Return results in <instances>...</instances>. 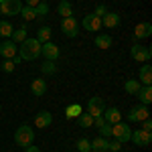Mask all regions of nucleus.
<instances>
[{
  "mask_svg": "<svg viewBox=\"0 0 152 152\" xmlns=\"http://www.w3.org/2000/svg\"><path fill=\"white\" fill-rule=\"evenodd\" d=\"M51 35H53V31H51V26H41L39 31H37V41L43 45V43H49L51 41Z\"/></svg>",
  "mask_w": 152,
  "mask_h": 152,
  "instance_id": "412c9836",
  "label": "nucleus"
},
{
  "mask_svg": "<svg viewBox=\"0 0 152 152\" xmlns=\"http://www.w3.org/2000/svg\"><path fill=\"white\" fill-rule=\"evenodd\" d=\"M81 26L85 31H89V33H97V31L102 28V18H97L94 12H91V14H87L81 20Z\"/></svg>",
  "mask_w": 152,
  "mask_h": 152,
  "instance_id": "9d476101",
  "label": "nucleus"
},
{
  "mask_svg": "<svg viewBox=\"0 0 152 152\" xmlns=\"http://www.w3.org/2000/svg\"><path fill=\"white\" fill-rule=\"evenodd\" d=\"M105 150H107V138L97 136L91 140V152H105Z\"/></svg>",
  "mask_w": 152,
  "mask_h": 152,
  "instance_id": "aec40b11",
  "label": "nucleus"
},
{
  "mask_svg": "<svg viewBox=\"0 0 152 152\" xmlns=\"http://www.w3.org/2000/svg\"><path fill=\"white\" fill-rule=\"evenodd\" d=\"M102 116H104V120L107 124H118V122H122V112H120L118 107H105Z\"/></svg>",
  "mask_w": 152,
  "mask_h": 152,
  "instance_id": "4468645a",
  "label": "nucleus"
},
{
  "mask_svg": "<svg viewBox=\"0 0 152 152\" xmlns=\"http://www.w3.org/2000/svg\"><path fill=\"white\" fill-rule=\"evenodd\" d=\"M24 152H41V148L35 146V144H31V146H26V148H24Z\"/></svg>",
  "mask_w": 152,
  "mask_h": 152,
  "instance_id": "58836bf2",
  "label": "nucleus"
},
{
  "mask_svg": "<svg viewBox=\"0 0 152 152\" xmlns=\"http://www.w3.org/2000/svg\"><path fill=\"white\" fill-rule=\"evenodd\" d=\"M94 45L97 49H110L112 47V37L110 35H97L94 41Z\"/></svg>",
  "mask_w": 152,
  "mask_h": 152,
  "instance_id": "b1692460",
  "label": "nucleus"
},
{
  "mask_svg": "<svg viewBox=\"0 0 152 152\" xmlns=\"http://www.w3.org/2000/svg\"><path fill=\"white\" fill-rule=\"evenodd\" d=\"M120 23H122V18L118 12H105V16L102 18V26H105V28H116V26H120Z\"/></svg>",
  "mask_w": 152,
  "mask_h": 152,
  "instance_id": "ddd939ff",
  "label": "nucleus"
},
{
  "mask_svg": "<svg viewBox=\"0 0 152 152\" xmlns=\"http://www.w3.org/2000/svg\"><path fill=\"white\" fill-rule=\"evenodd\" d=\"M105 12H107V8H105L104 4H97V6H95V10H94V14L97 16V18H104Z\"/></svg>",
  "mask_w": 152,
  "mask_h": 152,
  "instance_id": "f704fd0d",
  "label": "nucleus"
},
{
  "mask_svg": "<svg viewBox=\"0 0 152 152\" xmlns=\"http://www.w3.org/2000/svg\"><path fill=\"white\" fill-rule=\"evenodd\" d=\"M77 122H79L81 128H91V126H94V116H89L87 112H81V114L77 116Z\"/></svg>",
  "mask_w": 152,
  "mask_h": 152,
  "instance_id": "393cba45",
  "label": "nucleus"
},
{
  "mask_svg": "<svg viewBox=\"0 0 152 152\" xmlns=\"http://www.w3.org/2000/svg\"><path fill=\"white\" fill-rule=\"evenodd\" d=\"M57 12L63 16V18H67V16H73V6H71V2L67 0H61L57 6Z\"/></svg>",
  "mask_w": 152,
  "mask_h": 152,
  "instance_id": "4be33fe9",
  "label": "nucleus"
},
{
  "mask_svg": "<svg viewBox=\"0 0 152 152\" xmlns=\"http://www.w3.org/2000/svg\"><path fill=\"white\" fill-rule=\"evenodd\" d=\"M35 10H37V18H45V16L49 14V4L41 0V2L35 6Z\"/></svg>",
  "mask_w": 152,
  "mask_h": 152,
  "instance_id": "2f4dec72",
  "label": "nucleus"
},
{
  "mask_svg": "<svg viewBox=\"0 0 152 152\" xmlns=\"http://www.w3.org/2000/svg\"><path fill=\"white\" fill-rule=\"evenodd\" d=\"M104 110H105V102L102 97H91V99L87 102V114H89V116H94V118L102 116Z\"/></svg>",
  "mask_w": 152,
  "mask_h": 152,
  "instance_id": "1a4fd4ad",
  "label": "nucleus"
},
{
  "mask_svg": "<svg viewBox=\"0 0 152 152\" xmlns=\"http://www.w3.org/2000/svg\"><path fill=\"white\" fill-rule=\"evenodd\" d=\"M79 114H81V105L79 104H71L65 107V116L67 118H77Z\"/></svg>",
  "mask_w": 152,
  "mask_h": 152,
  "instance_id": "c756f323",
  "label": "nucleus"
},
{
  "mask_svg": "<svg viewBox=\"0 0 152 152\" xmlns=\"http://www.w3.org/2000/svg\"><path fill=\"white\" fill-rule=\"evenodd\" d=\"M150 35H152V24L150 23L136 24V28H134V37H136V39H148Z\"/></svg>",
  "mask_w": 152,
  "mask_h": 152,
  "instance_id": "a211bd4d",
  "label": "nucleus"
},
{
  "mask_svg": "<svg viewBox=\"0 0 152 152\" xmlns=\"http://www.w3.org/2000/svg\"><path fill=\"white\" fill-rule=\"evenodd\" d=\"M120 148H122V144H120L118 140H107V150L110 152H118Z\"/></svg>",
  "mask_w": 152,
  "mask_h": 152,
  "instance_id": "c9c22d12",
  "label": "nucleus"
},
{
  "mask_svg": "<svg viewBox=\"0 0 152 152\" xmlns=\"http://www.w3.org/2000/svg\"><path fill=\"white\" fill-rule=\"evenodd\" d=\"M140 85H152V67L150 63H144L140 67Z\"/></svg>",
  "mask_w": 152,
  "mask_h": 152,
  "instance_id": "6ab92c4d",
  "label": "nucleus"
},
{
  "mask_svg": "<svg viewBox=\"0 0 152 152\" xmlns=\"http://www.w3.org/2000/svg\"><path fill=\"white\" fill-rule=\"evenodd\" d=\"M104 124H105L104 116H97V118H94V126H95V128H99V126H104Z\"/></svg>",
  "mask_w": 152,
  "mask_h": 152,
  "instance_id": "4c0bfd02",
  "label": "nucleus"
},
{
  "mask_svg": "<svg viewBox=\"0 0 152 152\" xmlns=\"http://www.w3.org/2000/svg\"><path fill=\"white\" fill-rule=\"evenodd\" d=\"M136 97L140 99V104L150 105L152 104V85H142L138 89V94H136Z\"/></svg>",
  "mask_w": 152,
  "mask_h": 152,
  "instance_id": "f3484780",
  "label": "nucleus"
},
{
  "mask_svg": "<svg viewBox=\"0 0 152 152\" xmlns=\"http://www.w3.org/2000/svg\"><path fill=\"white\" fill-rule=\"evenodd\" d=\"M14 67H16V65L12 63V59L2 61V71H4V73H12V71H14Z\"/></svg>",
  "mask_w": 152,
  "mask_h": 152,
  "instance_id": "72a5a7b5",
  "label": "nucleus"
},
{
  "mask_svg": "<svg viewBox=\"0 0 152 152\" xmlns=\"http://www.w3.org/2000/svg\"><path fill=\"white\" fill-rule=\"evenodd\" d=\"M67 2H73V0H67Z\"/></svg>",
  "mask_w": 152,
  "mask_h": 152,
  "instance_id": "79ce46f5",
  "label": "nucleus"
},
{
  "mask_svg": "<svg viewBox=\"0 0 152 152\" xmlns=\"http://www.w3.org/2000/svg\"><path fill=\"white\" fill-rule=\"evenodd\" d=\"M0 112H2V105H0Z\"/></svg>",
  "mask_w": 152,
  "mask_h": 152,
  "instance_id": "a19ab883",
  "label": "nucleus"
},
{
  "mask_svg": "<svg viewBox=\"0 0 152 152\" xmlns=\"http://www.w3.org/2000/svg\"><path fill=\"white\" fill-rule=\"evenodd\" d=\"M14 142H16L20 148L31 146V144L35 142V132H33V128H31V126H26V124L18 126L16 132H14Z\"/></svg>",
  "mask_w": 152,
  "mask_h": 152,
  "instance_id": "f03ea898",
  "label": "nucleus"
},
{
  "mask_svg": "<svg viewBox=\"0 0 152 152\" xmlns=\"http://www.w3.org/2000/svg\"><path fill=\"white\" fill-rule=\"evenodd\" d=\"M12 31H14V26L10 23H6V20H0V37H6V39H10Z\"/></svg>",
  "mask_w": 152,
  "mask_h": 152,
  "instance_id": "7c9ffc66",
  "label": "nucleus"
},
{
  "mask_svg": "<svg viewBox=\"0 0 152 152\" xmlns=\"http://www.w3.org/2000/svg\"><path fill=\"white\" fill-rule=\"evenodd\" d=\"M75 146H77V152H91V140L89 138H79L75 142Z\"/></svg>",
  "mask_w": 152,
  "mask_h": 152,
  "instance_id": "cd10ccee",
  "label": "nucleus"
},
{
  "mask_svg": "<svg viewBox=\"0 0 152 152\" xmlns=\"http://www.w3.org/2000/svg\"><path fill=\"white\" fill-rule=\"evenodd\" d=\"M31 94L37 95V97H41L43 94H47V81H45V77H37L35 81L31 83Z\"/></svg>",
  "mask_w": 152,
  "mask_h": 152,
  "instance_id": "2eb2a0df",
  "label": "nucleus"
},
{
  "mask_svg": "<svg viewBox=\"0 0 152 152\" xmlns=\"http://www.w3.org/2000/svg\"><path fill=\"white\" fill-rule=\"evenodd\" d=\"M51 122H53V116H51V112H39L35 116V126H39V128L43 130V128H49L51 126Z\"/></svg>",
  "mask_w": 152,
  "mask_h": 152,
  "instance_id": "dca6fc26",
  "label": "nucleus"
},
{
  "mask_svg": "<svg viewBox=\"0 0 152 152\" xmlns=\"http://www.w3.org/2000/svg\"><path fill=\"white\" fill-rule=\"evenodd\" d=\"M146 118H150V110H148V105H144V104L134 105L128 112V122H142Z\"/></svg>",
  "mask_w": 152,
  "mask_h": 152,
  "instance_id": "0eeeda50",
  "label": "nucleus"
},
{
  "mask_svg": "<svg viewBox=\"0 0 152 152\" xmlns=\"http://www.w3.org/2000/svg\"><path fill=\"white\" fill-rule=\"evenodd\" d=\"M41 71H43V75H55V73H57L55 61H43V65H41Z\"/></svg>",
  "mask_w": 152,
  "mask_h": 152,
  "instance_id": "c85d7f7f",
  "label": "nucleus"
},
{
  "mask_svg": "<svg viewBox=\"0 0 152 152\" xmlns=\"http://www.w3.org/2000/svg\"><path fill=\"white\" fill-rule=\"evenodd\" d=\"M23 2L20 0H0V14L4 16H16L20 14Z\"/></svg>",
  "mask_w": 152,
  "mask_h": 152,
  "instance_id": "20e7f679",
  "label": "nucleus"
},
{
  "mask_svg": "<svg viewBox=\"0 0 152 152\" xmlns=\"http://www.w3.org/2000/svg\"><path fill=\"white\" fill-rule=\"evenodd\" d=\"M39 2H41V0H26V6H33V8H35Z\"/></svg>",
  "mask_w": 152,
  "mask_h": 152,
  "instance_id": "ea45409f",
  "label": "nucleus"
},
{
  "mask_svg": "<svg viewBox=\"0 0 152 152\" xmlns=\"http://www.w3.org/2000/svg\"><path fill=\"white\" fill-rule=\"evenodd\" d=\"M61 33L69 39H75L79 35V23L75 20V16H67V18L61 20Z\"/></svg>",
  "mask_w": 152,
  "mask_h": 152,
  "instance_id": "39448f33",
  "label": "nucleus"
},
{
  "mask_svg": "<svg viewBox=\"0 0 152 152\" xmlns=\"http://www.w3.org/2000/svg\"><path fill=\"white\" fill-rule=\"evenodd\" d=\"M130 55L134 61H142V63H148L152 57V51L150 47H144V45H132L130 49Z\"/></svg>",
  "mask_w": 152,
  "mask_h": 152,
  "instance_id": "423d86ee",
  "label": "nucleus"
},
{
  "mask_svg": "<svg viewBox=\"0 0 152 152\" xmlns=\"http://www.w3.org/2000/svg\"><path fill=\"white\" fill-rule=\"evenodd\" d=\"M99 136L110 140V138H112V124H107V122H105L104 126H99Z\"/></svg>",
  "mask_w": 152,
  "mask_h": 152,
  "instance_id": "473e14b6",
  "label": "nucleus"
},
{
  "mask_svg": "<svg viewBox=\"0 0 152 152\" xmlns=\"http://www.w3.org/2000/svg\"><path fill=\"white\" fill-rule=\"evenodd\" d=\"M130 136H132V130H130L128 124H124V122L112 124V138H114V140H118L120 144H124V142H130Z\"/></svg>",
  "mask_w": 152,
  "mask_h": 152,
  "instance_id": "7ed1b4c3",
  "label": "nucleus"
},
{
  "mask_svg": "<svg viewBox=\"0 0 152 152\" xmlns=\"http://www.w3.org/2000/svg\"><path fill=\"white\" fill-rule=\"evenodd\" d=\"M41 55L47 59V61H57L59 59V47L55 45V43H43L41 45Z\"/></svg>",
  "mask_w": 152,
  "mask_h": 152,
  "instance_id": "9b49d317",
  "label": "nucleus"
},
{
  "mask_svg": "<svg viewBox=\"0 0 152 152\" xmlns=\"http://www.w3.org/2000/svg\"><path fill=\"white\" fill-rule=\"evenodd\" d=\"M18 55L23 61H35L41 57V43L37 39H24L23 43L18 45Z\"/></svg>",
  "mask_w": 152,
  "mask_h": 152,
  "instance_id": "f257e3e1",
  "label": "nucleus"
},
{
  "mask_svg": "<svg viewBox=\"0 0 152 152\" xmlns=\"http://www.w3.org/2000/svg\"><path fill=\"white\" fill-rule=\"evenodd\" d=\"M130 140L134 142L136 146L146 148V146L152 142V132H146V130H134V132H132V136H130Z\"/></svg>",
  "mask_w": 152,
  "mask_h": 152,
  "instance_id": "6e6552de",
  "label": "nucleus"
},
{
  "mask_svg": "<svg viewBox=\"0 0 152 152\" xmlns=\"http://www.w3.org/2000/svg\"><path fill=\"white\" fill-rule=\"evenodd\" d=\"M24 39H26V24L24 26H20V28H14L10 35V41L12 43H16V45H20Z\"/></svg>",
  "mask_w": 152,
  "mask_h": 152,
  "instance_id": "5701e85b",
  "label": "nucleus"
},
{
  "mask_svg": "<svg viewBox=\"0 0 152 152\" xmlns=\"http://www.w3.org/2000/svg\"><path fill=\"white\" fill-rule=\"evenodd\" d=\"M105 152H110V150H105Z\"/></svg>",
  "mask_w": 152,
  "mask_h": 152,
  "instance_id": "37998d69",
  "label": "nucleus"
},
{
  "mask_svg": "<svg viewBox=\"0 0 152 152\" xmlns=\"http://www.w3.org/2000/svg\"><path fill=\"white\" fill-rule=\"evenodd\" d=\"M124 87H126V94H130V95H136V94H138V89H140L142 85H140V81H138V79H128Z\"/></svg>",
  "mask_w": 152,
  "mask_h": 152,
  "instance_id": "bb28decb",
  "label": "nucleus"
},
{
  "mask_svg": "<svg viewBox=\"0 0 152 152\" xmlns=\"http://www.w3.org/2000/svg\"><path fill=\"white\" fill-rule=\"evenodd\" d=\"M14 55H18V45H16V43H12V41H4V43H0V57L12 59Z\"/></svg>",
  "mask_w": 152,
  "mask_h": 152,
  "instance_id": "f8f14e48",
  "label": "nucleus"
},
{
  "mask_svg": "<svg viewBox=\"0 0 152 152\" xmlns=\"http://www.w3.org/2000/svg\"><path fill=\"white\" fill-rule=\"evenodd\" d=\"M20 16L24 18V23L35 20V18H37V10L33 8V6H23V8H20Z\"/></svg>",
  "mask_w": 152,
  "mask_h": 152,
  "instance_id": "a878e982",
  "label": "nucleus"
},
{
  "mask_svg": "<svg viewBox=\"0 0 152 152\" xmlns=\"http://www.w3.org/2000/svg\"><path fill=\"white\" fill-rule=\"evenodd\" d=\"M140 130H146V132H152V122H150V118H146V120H142L140 122Z\"/></svg>",
  "mask_w": 152,
  "mask_h": 152,
  "instance_id": "e433bc0d",
  "label": "nucleus"
}]
</instances>
